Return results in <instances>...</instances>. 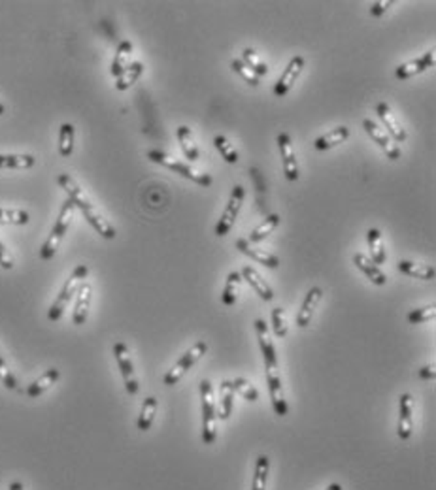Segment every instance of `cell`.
Segmentation results:
<instances>
[{
    "mask_svg": "<svg viewBox=\"0 0 436 490\" xmlns=\"http://www.w3.org/2000/svg\"><path fill=\"white\" fill-rule=\"evenodd\" d=\"M435 315H436V306L435 304H431V306H427V308L413 309V311H410L408 321H410L412 324H421V323H427V321H431V319H435Z\"/></svg>",
    "mask_w": 436,
    "mask_h": 490,
    "instance_id": "42",
    "label": "cell"
},
{
    "mask_svg": "<svg viewBox=\"0 0 436 490\" xmlns=\"http://www.w3.org/2000/svg\"><path fill=\"white\" fill-rule=\"evenodd\" d=\"M242 278L250 283V285L253 286V291L259 294L261 298L265 302H270L272 298H274V291H272V286L268 285L265 279L261 278V273L255 268H252V266H244L242 268V273H240Z\"/></svg>",
    "mask_w": 436,
    "mask_h": 490,
    "instance_id": "19",
    "label": "cell"
},
{
    "mask_svg": "<svg viewBox=\"0 0 436 490\" xmlns=\"http://www.w3.org/2000/svg\"><path fill=\"white\" fill-rule=\"evenodd\" d=\"M215 147L219 149V153H221V157L229 162V164H237L238 162V153L234 151V147L230 145L229 140L225 138V136H215Z\"/></svg>",
    "mask_w": 436,
    "mask_h": 490,
    "instance_id": "38",
    "label": "cell"
},
{
    "mask_svg": "<svg viewBox=\"0 0 436 490\" xmlns=\"http://www.w3.org/2000/svg\"><path fill=\"white\" fill-rule=\"evenodd\" d=\"M87 273H89V268L85 266V264H77L76 268L72 270V273H70V278L64 281V285H62L61 293L57 294V298H55V302L51 304V308H49V311H47V319L49 321H59L62 317V313H64V309L69 308V302L74 298V294L77 293V289H80V285L84 283V279L87 278Z\"/></svg>",
    "mask_w": 436,
    "mask_h": 490,
    "instance_id": "2",
    "label": "cell"
},
{
    "mask_svg": "<svg viewBox=\"0 0 436 490\" xmlns=\"http://www.w3.org/2000/svg\"><path fill=\"white\" fill-rule=\"evenodd\" d=\"M142 72H144V62H140V60L130 62L129 68H127V70H125V72H123V74L117 77V82H115V89L127 90L129 87H132V85L138 82V77L142 75Z\"/></svg>",
    "mask_w": 436,
    "mask_h": 490,
    "instance_id": "30",
    "label": "cell"
},
{
    "mask_svg": "<svg viewBox=\"0 0 436 490\" xmlns=\"http://www.w3.org/2000/svg\"><path fill=\"white\" fill-rule=\"evenodd\" d=\"M200 398H202V441L204 445H212L217 436V430H215L217 415H215L214 387L208 379L200 381Z\"/></svg>",
    "mask_w": 436,
    "mask_h": 490,
    "instance_id": "3",
    "label": "cell"
},
{
    "mask_svg": "<svg viewBox=\"0 0 436 490\" xmlns=\"http://www.w3.org/2000/svg\"><path fill=\"white\" fill-rule=\"evenodd\" d=\"M31 221V215L25 210H8L0 208V225H27Z\"/></svg>",
    "mask_w": 436,
    "mask_h": 490,
    "instance_id": "35",
    "label": "cell"
},
{
    "mask_svg": "<svg viewBox=\"0 0 436 490\" xmlns=\"http://www.w3.org/2000/svg\"><path fill=\"white\" fill-rule=\"evenodd\" d=\"M206 351H208L206 343H204V341H197L187 353L182 354V358L172 366V369H169V373L165 376V384H169V387L176 384L178 381L187 373V369L193 368V366H195V364L206 354Z\"/></svg>",
    "mask_w": 436,
    "mask_h": 490,
    "instance_id": "5",
    "label": "cell"
},
{
    "mask_svg": "<svg viewBox=\"0 0 436 490\" xmlns=\"http://www.w3.org/2000/svg\"><path fill=\"white\" fill-rule=\"evenodd\" d=\"M412 411H413V398L410 394H402L398 398V430L397 434L400 439H410L412 436Z\"/></svg>",
    "mask_w": 436,
    "mask_h": 490,
    "instance_id": "14",
    "label": "cell"
},
{
    "mask_svg": "<svg viewBox=\"0 0 436 490\" xmlns=\"http://www.w3.org/2000/svg\"><path fill=\"white\" fill-rule=\"evenodd\" d=\"M232 406H234V387L232 381H223L221 383V411L219 417L223 421H227L232 413Z\"/></svg>",
    "mask_w": 436,
    "mask_h": 490,
    "instance_id": "34",
    "label": "cell"
},
{
    "mask_svg": "<svg viewBox=\"0 0 436 490\" xmlns=\"http://www.w3.org/2000/svg\"><path fill=\"white\" fill-rule=\"evenodd\" d=\"M178 140H180V145H182V149H184L185 157L189 158V160H199L200 149L199 145L195 143V140H193L191 128L185 127V125L178 128Z\"/></svg>",
    "mask_w": 436,
    "mask_h": 490,
    "instance_id": "29",
    "label": "cell"
},
{
    "mask_svg": "<svg viewBox=\"0 0 436 490\" xmlns=\"http://www.w3.org/2000/svg\"><path fill=\"white\" fill-rule=\"evenodd\" d=\"M244 196H245V191L242 185H237V187L232 188V193H230V198H229V204H227V208H225V211H223L219 223L215 225V236L223 238V236H227V234L230 232V228H232V225H234L238 213H240V210H242Z\"/></svg>",
    "mask_w": 436,
    "mask_h": 490,
    "instance_id": "6",
    "label": "cell"
},
{
    "mask_svg": "<svg viewBox=\"0 0 436 490\" xmlns=\"http://www.w3.org/2000/svg\"><path fill=\"white\" fill-rule=\"evenodd\" d=\"M77 298H76V306H74V315H72V321L74 324H85L87 317H89V308H91V298H93V286L89 283H82L80 289H77Z\"/></svg>",
    "mask_w": 436,
    "mask_h": 490,
    "instance_id": "15",
    "label": "cell"
},
{
    "mask_svg": "<svg viewBox=\"0 0 436 490\" xmlns=\"http://www.w3.org/2000/svg\"><path fill=\"white\" fill-rule=\"evenodd\" d=\"M267 383H268V391H270V400H272L274 413L280 415V417H285V415H287V402H285V396H283L280 369H268Z\"/></svg>",
    "mask_w": 436,
    "mask_h": 490,
    "instance_id": "12",
    "label": "cell"
},
{
    "mask_svg": "<svg viewBox=\"0 0 436 490\" xmlns=\"http://www.w3.org/2000/svg\"><path fill=\"white\" fill-rule=\"evenodd\" d=\"M157 398H154V396H147V398L144 400V404H142V411H140V415H138V422L136 426L140 432H147V430L152 428V424H154L155 421V413H157Z\"/></svg>",
    "mask_w": 436,
    "mask_h": 490,
    "instance_id": "28",
    "label": "cell"
},
{
    "mask_svg": "<svg viewBox=\"0 0 436 490\" xmlns=\"http://www.w3.org/2000/svg\"><path fill=\"white\" fill-rule=\"evenodd\" d=\"M348 138H350V128L338 127L335 128V130L327 132V134L319 136V138L315 140V149L325 151L330 149V147H337L338 143H344Z\"/></svg>",
    "mask_w": 436,
    "mask_h": 490,
    "instance_id": "25",
    "label": "cell"
},
{
    "mask_svg": "<svg viewBox=\"0 0 436 490\" xmlns=\"http://www.w3.org/2000/svg\"><path fill=\"white\" fill-rule=\"evenodd\" d=\"M391 6H393V0H378V2H372V4H370V15L382 17Z\"/></svg>",
    "mask_w": 436,
    "mask_h": 490,
    "instance_id": "44",
    "label": "cell"
},
{
    "mask_svg": "<svg viewBox=\"0 0 436 490\" xmlns=\"http://www.w3.org/2000/svg\"><path fill=\"white\" fill-rule=\"evenodd\" d=\"M268 479V456L261 454L255 464V475H253L252 490H267Z\"/></svg>",
    "mask_w": 436,
    "mask_h": 490,
    "instance_id": "36",
    "label": "cell"
},
{
    "mask_svg": "<svg viewBox=\"0 0 436 490\" xmlns=\"http://www.w3.org/2000/svg\"><path fill=\"white\" fill-rule=\"evenodd\" d=\"M114 356L115 360H117V366H119V371H121L125 389H127L129 394L134 396L140 391V384H138V379L134 376V366H132V360H130L129 347L125 345L123 341H117L114 345Z\"/></svg>",
    "mask_w": 436,
    "mask_h": 490,
    "instance_id": "7",
    "label": "cell"
},
{
    "mask_svg": "<svg viewBox=\"0 0 436 490\" xmlns=\"http://www.w3.org/2000/svg\"><path fill=\"white\" fill-rule=\"evenodd\" d=\"M397 268L398 271H402L406 275H412V278L425 279V281L435 279V268L428 266V264H417L412 262V260H398Z\"/></svg>",
    "mask_w": 436,
    "mask_h": 490,
    "instance_id": "24",
    "label": "cell"
},
{
    "mask_svg": "<svg viewBox=\"0 0 436 490\" xmlns=\"http://www.w3.org/2000/svg\"><path fill=\"white\" fill-rule=\"evenodd\" d=\"M272 324H274L276 338H285L287 336V321H285V311L282 308L272 309Z\"/></svg>",
    "mask_w": 436,
    "mask_h": 490,
    "instance_id": "43",
    "label": "cell"
},
{
    "mask_svg": "<svg viewBox=\"0 0 436 490\" xmlns=\"http://www.w3.org/2000/svg\"><path fill=\"white\" fill-rule=\"evenodd\" d=\"M353 264L359 268L365 275H367L374 285L382 286L385 285V281H387V278H385V273H383L382 270H380V266H376L370 258H368L367 255H363V253H355V256H353Z\"/></svg>",
    "mask_w": 436,
    "mask_h": 490,
    "instance_id": "20",
    "label": "cell"
},
{
    "mask_svg": "<svg viewBox=\"0 0 436 490\" xmlns=\"http://www.w3.org/2000/svg\"><path fill=\"white\" fill-rule=\"evenodd\" d=\"M240 283H242V275L238 271H230L229 278H227V283H225V289H223L221 300L225 306H234L237 304V296L238 291H240Z\"/></svg>",
    "mask_w": 436,
    "mask_h": 490,
    "instance_id": "32",
    "label": "cell"
},
{
    "mask_svg": "<svg viewBox=\"0 0 436 490\" xmlns=\"http://www.w3.org/2000/svg\"><path fill=\"white\" fill-rule=\"evenodd\" d=\"M363 127H365V130H367V134L374 140L380 147H382L383 151H385V155L391 158V160H397V158H400V149H398V145L393 140H391V136L383 130V128H380L378 125H376L374 121L370 119H365L363 121Z\"/></svg>",
    "mask_w": 436,
    "mask_h": 490,
    "instance_id": "9",
    "label": "cell"
},
{
    "mask_svg": "<svg viewBox=\"0 0 436 490\" xmlns=\"http://www.w3.org/2000/svg\"><path fill=\"white\" fill-rule=\"evenodd\" d=\"M232 387H234V391L240 392V394H242L245 400H250V402H257V400H259V391H257L247 379H242V377H240V379H234V381H232Z\"/></svg>",
    "mask_w": 436,
    "mask_h": 490,
    "instance_id": "39",
    "label": "cell"
},
{
    "mask_svg": "<svg viewBox=\"0 0 436 490\" xmlns=\"http://www.w3.org/2000/svg\"><path fill=\"white\" fill-rule=\"evenodd\" d=\"M255 330H257V338H259L261 351L265 356V369H278V354H276L274 341L270 339V332H268L267 323L263 319L255 321Z\"/></svg>",
    "mask_w": 436,
    "mask_h": 490,
    "instance_id": "10",
    "label": "cell"
},
{
    "mask_svg": "<svg viewBox=\"0 0 436 490\" xmlns=\"http://www.w3.org/2000/svg\"><path fill=\"white\" fill-rule=\"evenodd\" d=\"M130 55H132V44H130L129 40H123L121 44L117 45V51H115V57L112 60L110 74L114 75V77H119L129 68Z\"/></svg>",
    "mask_w": 436,
    "mask_h": 490,
    "instance_id": "23",
    "label": "cell"
},
{
    "mask_svg": "<svg viewBox=\"0 0 436 490\" xmlns=\"http://www.w3.org/2000/svg\"><path fill=\"white\" fill-rule=\"evenodd\" d=\"M34 164L32 155H0V170H29Z\"/></svg>",
    "mask_w": 436,
    "mask_h": 490,
    "instance_id": "27",
    "label": "cell"
},
{
    "mask_svg": "<svg viewBox=\"0 0 436 490\" xmlns=\"http://www.w3.org/2000/svg\"><path fill=\"white\" fill-rule=\"evenodd\" d=\"M367 240L368 247H370V260H372L376 266L385 262V247H383L382 232H380L378 228H370L367 232Z\"/></svg>",
    "mask_w": 436,
    "mask_h": 490,
    "instance_id": "26",
    "label": "cell"
},
{
    "mask_svg": "<svg viewBox=\"0 0 436 490\" xmlns=\"http://www.w3.org/2000/svg\"><path fill=\"white\" fill-rule=\"evenodd\" d=\"M74 211H76V206L70 202V200H64V204L61 206V211H59V217L55 221L53 228H51V234L47 236V240L44 241V245L40 249V258L42 260H49L53 258L57 249L61 245L62 238L64 234L69 232V226L74 219Z\"/></svg>",
    "mask_w": 436,
    "mask_h": 490,
    "instance_id": "1",
    "label": "cell"
},
{
    "mask_svg": "<svg viewBox=\"0 0 436 490\" xmlns=\"http://www.w3.org/2000/svg\"><path fill=\"white\" fill-rule=\"evenodd\" d=\"M433 66H435V49L423 53L420 59L408 60L404 64H400V66L395 70V74H397L398 79H408V77H412V75L423 74L425 70Z\"/></svg>",
    "mask_w": 436,
    "mask_h": 490,
    "instance_id": "13",
    "label": "cell"
},
{
    "mask_svg": "<svg viewBox=\"0 0 436 490\" xmlns=\"http://www.w3.org/2000/svg\"><path fill=\"white\" fill-rule=\"evenodd\" d=\"M242 57H244V60H242V62H244V64L247 68H252L253 72L259 75V77H261V75H267L268 74V66L265 64V62H263V60H261L259 55L253 51V49H250V47H245L244 55H242Z\"/></svg>",
    "mask_w": 436,
    "mask_h": 490,
    "instance_id": "37",
    "label": "cell"
},
{
    "mask_svg": "<svg viewBox=\"0 0 436 490\" xmlns=\"http://www.w3.org/2000/svg\"><path fill=\"white\" fill-rule=\"evenodd\" d=\"M147 158L154 160V162H157V164L167 166V168L174 170V172L180 173V175H184V177L195 181V183H199V185H204V187H210L212 181H214L210 173L200 172V170H197V168L185 164V162H182V160H176V158H172L170 155H167V153H162V151H157V149L147 151Z\"/></svg>",
    "mask_w": 436,
    "mask_h": 490,
    "instance_id": "4",
    "label": "cell"
},
{
    "mask_svg": "<svg viewBox=\"0 0 436 490\" xmlns=\"http://www.w3.org/2000/svg\"><path fill=\"white\" fill-rule=\"evenodd\" d=\"M302 68H304V57L297 55V57H293V59L289 60V64H287V68H285V72H283L282 77L278 79V83H276L274 87V93L278 95V97H283V95L289 93V89L293 87V83L299 79Z\"/></svg>",
    "mask_w": 436,
    "mask_h": 490,
    "instance_id": "11",
    "label": "cell"
},
{
    "mask_svg": "<svg viewBox=\"0 0 436 490\" xmlns=\"http://www.w3.org/2000/svg\"><path fill=\"white\" fill-rule=\"evenodd\" d=\"M74 138H76V128L70 123H62L59 130V153L61 157H70L74 151Z\"/></svg>",
    "mask_w": 436,
    "mask_h": 490,
    "instance_id": "31",
    "label": "cell"
},
{
    "mask_svg": "<svg viewBox=\"0 0 436 490\" xmlns=\"http://www.w3.org/2000/svg\"><path fill=\"white\" fill-rule=\"evenodd\" d=\"M378 115H380V119L383 121V125H385V128H387V132H389V136H393L397 142H404L406 140V130L402 127H400V123H398L397 119H395V115L391 113L389 106L385 104V102H380L378 104Z\"/></svg>",
    "mask_w": 436,
    "mask_h": 490,
    "instance_id": "21",
    "label": "cell"
},
{
    "mask_svg": "<svg viewBox=\"0 0 436 490\" xmlns=\"http://www.w3.org/2000/svg\"><path fill=\"white\" fill-rule=\"evenodd\" d=\"M82 213H84V217L87 219V223L97 230V232L102 236V238H106V240H114L115 238V228L112 226V223L108 221V219H104V215L100 213L97 208H95V204L93 206H89V208H85V210H82Z\"/></svg>",
    "mask_w": 436,
    "mask_h": 490,
    "instance_id": "17",
    "label": "cell"
},
{
    "mask_svg": "<svg viewBox=\"0 0 436 490\" xmlns=\"http://www.w3.org/2000/svg\"><path fill=\"white\" fill-rule=\"evenodd\" d=\"M0 266H2L4 270H12V268H14V256H12L8 247H6L2 241H0Z\"/></svg>",
    "mask_w": 436,
    "mask_h": 490,
    "instance_id": "45",
    "label": "cell"
},
{
    "mask_svg": "<svg viewBox=\"0 0 436 490\" xmlns=\"http://www.w3.org/2000/svg\"><path fill=\"white\" fill-rule=\"evenodd\" d=\"M420 377H421V379H425V381H431V379H435V377H436L435 364H431V366H423V368L420 369Z\"/></svg>",
    "mask_w": 436,
    "mask_h": 490,
    "instance_id": "46",
    "label": "cell"
},
{
    "mask_svg": "<svg viewBox=\"0 0 436 490\" xmlns=\"http://www.w3.org/2000/svg\"><path fill=\"white\" fill-rule=\"evenodd\" d=\"M8 490H25L23 489V482L21 481H14L12 485H10V489Z\"/></svg>",
    "mask_w": 436,
    "mask_h": 490,
    "instance_id": "47",
    "label": "cell"
},
{
    "mask_svg": "<svg viewBox=\"0 0 436 490\" xmlns=\"http://www.w3.org/2000/svg\"><path fill=\"white\" fill-rule=\"evenodd\" d=\"M322 296H323V291L319 289V286H314V289L308 291L306 298H304V302H302V308H300L299 315H297V324H299L300 328H306L308 324H310L312 317H314L315 308H317V304L322 302Z\"/></svg>",
    "mask_w": 436,
    "mask_h": 490,
    "instance_id": "18",
    "label": "cell"
},
{
    "mask_svg": "<svg viewBox=\"0 0 436 490\" xmlns=\"http://www.w3.org/2000/svg\"><path fill=\"white\" fill-rule=\"evenodd\" d=\"M278 145H280V155H282L283 173L289 181L299 180V164H297V157L293 151V142L291 136L287 132H282L278 136Z\"/></svg>",
    "mask_w": 436,
    "mask_h": 490,
    "instance_id": "8",
    "label": "cell"
},
{
    "mask_svg": "<svg viewBox=\"0 0 436 490\" xmlns=\"http://www.w3.org/2000/svg\"><path fill=\"white\" fill-rule=\"evenodd\" d=\"M325 490H342V485H340V482H330Z\"/></svg>",
    "mask_w": 436,
    "mask_h": 490,
    "instance_id": "48",
    "label": "cell"
},
{
    "mask_svg": "<svg viewBox=\"0 0 436 490\" xmlns=\"http://www.w3.org/2000/svg\"><path fill=\"white\" fill-rule=\"evenodd\" d=\"M230 68H232V70H234L237 74L242 75V77H244L245 82L250 83L252 87H257V85H259V83H261L259 75L255 74V72H253L252 68L245 66V64H244V62H242V60L234 59V60H232V62H230Z\"/></svg>",
    "mask_w": 436,
    "mask_h": 490,
    "instance_id": "40",
    "label": "cell"
},
{
    "mask_svg": "<svg viewBox=\"0 0 436 490\" xmlns=\"http://www.w3.org/2000/svg\"><path fill=\"white\" fill-rule=\"evenodd\" d=\"M237 249H240L245 256H250V258H253V260H257V262L263 264V266H267V268H278V266H280V258H278L274 253H270V251H265V249H259V247H252L250 241L244 240V238H240V240L237 241Z\"/></svg>",
    "mask_w": 436,
    "mask_h": 490,
    "instance_id": "16",
    "label": "cell"
},
{
    "mask_svg": "<svg viewBox=\"0 0 436 490\" xmlns=\"http://www.w3.org/2000/svg\"><path fill=\"white\" fill-rule=\"evenodd\" d=\"M278 225H280V215H276V213H272V215H268L263 223H261L255 230H253L252 234H250V240L252 243H257V241L265 240L268 234L274 232L276 228H278Z\"/></svg>",
    "mask_w": 436,
    "mask_h": 490,
    "instance_id": "33",
    "label": "cell"
},
{
    "mask_svg": "<svg viewBox=\"0 0 436 490\" xmlns=\"http://www.w3.org/2000/svg\"><path fill=\"white\" fill-rule=\"evenodd\" d=\"M59 377H61L59 369L49 368L46 373H44V376L38 377L34 383L29 384V389H27V396H29V398H38V396H42L44 392L49 391V389H51V387H53L57 381H59Z\"/></svg>",
    "mask_w": 436,
    "mask_h": 490,
    "instance_id": "22",
    "label": "cell"
},
{
    "mask_svg": "<svg viewBox=\"0 0 436 490\" xmlns=\"http://www.w3.org/2000/svg\"><path fill=\"white\" fill-rule=\"evenodd\" d=\"M4 112H6V108H4V104L0 102V115H2V113H4Z\"/></svg>",
    "mask_w": 436,
    "mask_h": 490,
    "instance_id": "49",
    "label": "cell"
},
{
    "mask_svg": "<svg viewBox=\"0 0 436 490\" xmlns=\"http://www.w3.org/2000/svg\"><path fill=\"white\" fill-rule=\"evenodd\" d=\"M0 381H2V384H4L6 389H10V391H19L17 377L12 373V369L8 368V364H6L2 354H0Z\"/></svg>",
    "mask_w": 436,
    "mask_h": 490,
    "instance_id": "41",
    "label": "cell"
}]
</instances>
